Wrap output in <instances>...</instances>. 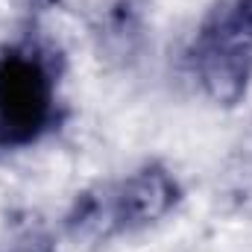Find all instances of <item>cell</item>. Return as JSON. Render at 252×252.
I'll list each match as a JSON object with an SVG mask.
<instances>
[{"instance_id":"obj_1","label":"cell","mask_w":252,"mask_h":252,"mask_svg":"<svg viewBox=\"0 0 252 252\" xmlns=\"http://www.w3.org/2000/svg\"><path fill=\"white\" fill-rule=\"evenodd\" d=\"M179 202V185L161 164H147L121 182L88 190L67 214L73 241H109L158 223Z\"/></svg>"},{"instance_id":"obj_2","label":"cell","mask_w":252,"mask_h":252,"mask_svg":"<svg viewBox=\"0 0 252 252\" xmlns=\"http://www.w3.org/2000/svg\"><path fill=\"white\" fill-rule=\"evenodd\" d=\"M190 64L217 106H235L252 76V0H217L190 41Z\"/></svg>"},{"instance_id":"obj_3","label":"cell","mask_w":252,"mask_h":252,"mask_svg":"<svg viewBox=\"0 0 252 252\" xmlns=\"http://www.w3.org/2000/svg\"><path fill=\"white\" fill-rule=\"evenodd\" d=\"M53 76L32 50L0 56V147L18 150L38 141L53 121Z\"/></svg>"},{"instance_id":"obj_4","label":"cell","mask_w":252,"mask_h":252,"mask_svg":"<svg viewBox=\"0 0 252 252\" xmlns=\"http://www.w3.org/2000/svg\"><path fill=\"white\" fill-rule=\"evenodd\" d=\"M12 252H38V250H12Z\"/></svg>"}]
</instances>
